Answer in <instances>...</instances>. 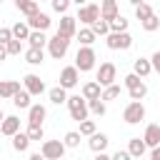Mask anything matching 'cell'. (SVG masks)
<instances>
[{
    "mask_svg": "<svg viewBox=\"0 0 160 160\" xmlns=\"http://www.w3.org/2000/svg\"><path fill=\"white\" fill-rule=\"evenodd\" d=\"M18 90H20V82H18V80H0V98H2V100L12 98Z\"/></svg>",
    "mask_w": 160,
    "mask_h": 160,
    "instance_id": "obj_22",
    "label": "cell"
},
{
    "mask_svg": "<svg viewBox=\"0 0 160 160\" xmlns=\"http://www.w3.org/2000/svg\"><path fill=\"white\" fill-rule=\"evenodd\" d=\"M58 32H62V35H68L70 40L78 35V18L75 15H68V12H62V18H60V25H58Z\"/></svg>",
    "mask_w": 160,
    "mask_h": 160,
    "instance_id": "obj_10",
    "label": "cell"
},
{
    "mask_svg": "<svg viewBox=\"0 0 160 160\" xmlns=\"http://www.w3.org/2000/svg\"><path fill=\"white\" fill-rule=\"evenodd\" d=\"M30 25H28V20H18L15 25H12V38H18V40H28L30 38Z\"/></svg>",
    "mask_w": 160,
    "mask_h": 160,
    "instance_id": "obj_26",
    "label": "cell"
},
{
    "mask_svg": "<svg viewBox=\"0 0 160 160\" xmlns=\"http://www.w3.org/2000/svg\"><path fill=\"white\" fill-rule=\"evenodd\" d=\"M82 25H92L98 18H100V5H92V2H85L78 8V15H75Z\"/></svg>",
    "mask_w": 160,
    "mask_h": 160,
    "instance_id": "obj_7",
    "label": "cell"
},
{
    "mask_svg": "<svg viewBox=\"0 0 160 160\" xmlns=\"http://www.w3.org/2000/svg\"><path fill=\"white\" fill-rule=\"evenodd\" d=\"M68 110H70V118L72 120H85L88 115H90V108H88V100L82 98V95H68Z\"/></svg>",
    "mask_w": 160,
    "mask_h": 160,
    "instance_id": "obj_2",
    "label": "cell"
},
{
    "mask_svg": "<svg viewBox=\"0 0 160 160\" xmlns=\"http://www.w3.org/2000/svg\"><path fill=\"white\" fill-rule=\"evenodd\" d=\"M48 98H50V102H52V105H62V102H68V90H65L62 85L50 88V90H48Z\"/></svg>",
    "mask_w": 160,
    "mask_h": 160,
    "instance_id": "obj_25",
    "label": "cell"
},
{
    "mask_svg": "<svg viewBox=\"0 0 160 160\" xmlns=\"http://www.w3.org/2000/svg\"><path fill=\"white\" fill-rule=\"evenodd\" d=\"M75 65H78L80 72H88V70L95 68V50H92V45H80V50L75 55Z\"/></svg>",
    "mask_w": 160,
    "mask_h": 160,
    "instance_id": "obj_5",
    "label": "cell"
},
{
    "mask_svg": "<svg viewBox=\"0 0 160 160\" xmlns=\"http://www.w3.org/2000/svg\"><path fill=\"white\" fill-rule=\"evenodd\" d=\"M45 48H48V55L52 60H62L65 52H68V48H70V38L62 35V32H55L52 38H48V45Z\"/></svg>",
    "mask_w": 160,
    "mask_h": 160,
    "instance_id": "obj_1",
    "label": "cell"
},
{
    "mask_svg": "<svg viewBox=\"0 0 160 160\" xmlns=\"http://www.w3.org/2000/svg\"><path fill=\"white\" fill-rule=\"evenodd\" d=\"M70 2H72V0H50V5H52V10H55V12H60V15H62V12H68V8H70Z\"/></svg>",
    "mask_w": 160,
    "mask_h": 160,
    "instance_id": "obj_40",
    "label": "cell"
},
{
    "mask_svg": "<svg viewBox=\"0 0 160 160\" xmlns=\"http://www.w3.org/2000/svg\"><path fill=\"white\" fill-rule=\"evenodd\" d=\"M25 62H28V65H42V62H45V50L30 45V48L25 50Z\"/></svg>",
    "mask_w": 160,
    "mask_h": 160,
    "instance_id": "obj_16",
    "label": "cell"
},
{
    "mask_svg": "<svg viewBox=\"0 0 160 160\" xmlns=\"http://www.w3.org/2000/svg\"><path fill=\"white\" fill-rule=\"evenodd\" d=\"M105 45L110 50H130L132 48V35L128 30H120V32H108L105 35Z\"/></svg>",
    "mask_w": 160,
    "mask_h": 160,
    "instance_id": "obj_3",
    "label": "cell"
},
{
    "mask_svg": "<svg viewBox=\"0 0 160 160\" xmlns=\"http://www.w3.org/2000/svg\"><path fill=\"white\" fill-rule=\"evenodd\" d=\"M45 118H48L45 105L35 102V105H30V108H28V122H30V125H42V120H45Z\"/></svg>",
    "mask_w": 160,
    "mask_h": 160,
    "instance_id": "obj_14",
    "label": "cell"
},
{
    "mask_svg": "<svg viewBox=\"0 0 160 160\" xmlns=\"http://www.w3.org/2000/svg\"><path fill=\"white\" fill-rule=\"evenodd\" d=\"M150 62H152V72H158V75H160V50H155V52H152Z\"/></svg>",
    "mask_w": 160,
    "mask_h": 160,
    "instance_id": "obj_44",
    "label": "cell"
},
{
    "mask_svg": "<svg viewBox=\"0 0 160 160\" xmlns=\"http://www.w3.org/2000/svg\"><path fill=\"white\" fill-rule=\"evenodd\" d=\"M22 88L35 98V95H42L45 92V82L40 80V75H32V72H28L25 78H22Z\"/></svg>",
    "mask_w": 160,
    "mask_h": 160,
    "instance_id": "obj_11",
    "label": "cell"
},
{
    "mask_svg": "<svg viewBox=\"0 0 160 160\" xmlns=\"http://www.w3.org/2000/svg\"><path fill=\"white\" fill-rule=\"evenodd\" d=\"M118 12H120L118 10V0H100V15L105 20H112Z\"/></svg>",
    "mask_w": 160,
    "mask_h": 160,
    "instance_id": "obj_23",
    "label": "cell"
},
{
    "mask_svg": "<svg viewBox=\"0 0 160 160\" xmlns=\"http://www.w3.org/2000/svg\"><path fill=\"white\" fill-rule=\"evenodd\" d=\"M150 15H152V8H150L148 2L135 5V18H138V20H145V18H150Z\"/></svg>",
    "mask_w": 160,
    "mask_h": 160,
    "instance_id": "obj_38",
    "label": "cell"
},
{
    "mask_svg": "<svg viewBox=\"0 0 160 160\" xmlns=\"http://www.w3.org/2000/svg\"><path fill=\"white\" fill-rule=\"evenodd\" d=\"M25 132L30 135V140H32V142L45 138V130H42V125H30V122H28V130H25Z\"/></svg>",
    "mask_w": 160,
    "mask_h": 160,
    "instance_id": "obj_37",
    "label": "cell"
},
{
    "mask_svg": "<svg viewBox=\"0 0 160 160\" xmlns=\"http://www.w3.org/2000/svg\"><path fill=\"white\" fill-rule=\"evenodd\" d=\"M18 130H20V118L18 115H5V120L0 122V132L8 135V138H12Z\"/></svg>",
    "mask_w": 160,
    "mask_h": 160,
    "instance_id": "obj_15",
    "label": "cell"
},
{
    "mask_svg": "<svg viewBox=\"0 0 160 160\" xmlns=\"http://www.w3.org/2000/svg\"><path fill=\"white\" fill-rule=\"evenodd\" d=\"M115 78H118V68H115V62H100V68H98V82L102 85V88H108V85H112L115 82Z\"/></svg>",
    "mask_w": 160,
    "mask_h": 160,
    "instance_id": "obj_8",
    "label": "cell"
},
{
    "mask_svg": "<svg viewBox=\"0 0 160 160\" xmlns=\"http://www.w3.org/2000/svg\"><path fill=\"white\" fill-rule=\"evenodd\" d=\"M65 142L62 140H45L42 142V148H40V152H42V158L45 160H60L62 155H65Z\"/></svg>",
    "mask_w": 160,
    "mask_h": 160,
    "instance_id": "obj_6",
    "label": "cell"
},
{
    "mask_svg": "<svg viewBox=\"0 0 160 160\" xmlns=\"http://www.w3.org/2000/svg\"><path fill=\"white\" fill-rule=\"evenodd\" d=\"M78 82H80V70H78V65H68V68L60 70V85H62L65 90H72Z\"/></svg>",
    "mask_w": 160,
    "mask_h": 160,
    "instance_id": "obj_9",
    "label": "cell"
},
{
    "mask_svg": "<svg viewBox=\"0 0 160 160\" xmlns=\"http://www.w3.org/2000/svg\"><path fill=\"white\" fill-rule=\"evenodd\" d=\"M30 160H42V152H30Z\"/></svg>",
    "mask_w": 160,
    "mask_h": 160,
    "instance_id": "obj_48",
    "label": "cell"
},
{
    "mask_svg": "<svg viewBox=\"0 0 160 160\" xmlns=\"http://www.w3.org/2000/svg\"><path fill=\"white\" fill-rule=\"evenodd\" d=\"M8 55H10V52H8V42H0V62H2Z\"/></svg>",
    "mask_w": 160,
    "mask_h": 160,
    "instance_id": "obj_46",
    "label": "cell"
},
{
    "mask_svg": "<svg viewBox=\"0 0 160 160\" xmlns=\"http://www.w3.org/2000/svg\"><path fill=\"white\" fill-rule=\"evenodd\" d=\"M128 95H130V100H142L145 95H148V85L140 80L138 85H132V88H128Z\"/></svg>",
    "mask_w": 160,
    "mask_h": 160,
    "instance_id": "obj_31",
    "label": "cell"
},
{
    "mask_svg": "<svg viewBox=\"0 0 160 160\" xmlns=\"http://www.w3.org/2000/svg\"><path fill=\"white\" fill-rule=\"evenodd\" d=\"M100 95H102V85H100L98 80H90V82L82 85V98H85V100H95V98H100Z\"/></svg>",
    "mask_w": 160,
    "mask_h": 160,
    "instance_id": "obj_19",
    "label": "cell"
},
{
    "mask_svg": "<svg viewBox=\"0 0 160 160\" xmlns=\"http://www.w3.org/2000/svg\"><path fill=\"white\" fill-rule=\"evenodd\" d=\"M150 158H152V160H160V145L150 148Z\"/></svg>",
    "mask_w": 160,
    "mask_h": 160,
    "instance_id": "obj_47",
    "label": "cell"
},
{
    "mask_svg": "<svg viewBox=\"0 0 160 160\" xmlns=\"http://www.w3.org/2000/svg\"><path fill=\"white\" fill-rule=\"evenodd\" d=\"M15 8L22 12V15H32L40 10V2L38 0H15Z\"/></svg>",
    "mask_w": 160,
    "mask_h": 160,
    "instance_id": "obj_27",
    "label": "cell"
},
{
    "mask_svg": "<svg viewBox=\"0 0 160 160\" xmlns=\"http://www.w3.org/2000/svg\"><path fill=\"white\" fill-rule=\"evenodd\" d=\"M122 120L128 125H138L140 120H145V105H142V100H130L125 105V110H122Z\"/></svg>",
    "mask_w": 160,
    "mask_h": 160,
    "instance_id": "obj_4",
    "label": "cell"
},
{
    "mask_svg": "<svg viewBox=\"0 0 160 160\" xmlns=\"http://www.w3.org/2000/svg\"><path fill=\"white\" fill-rule=\"evenodd\" d=\"M100 98H102L105 102H110V100H118V98H120V85H115V82H112V85L102 88V95H100Z\"/></svg>",
    "mask_w": 160,
    "mask_h": 160,
    "instance_id": "obj_34",
    "label": "cell"
},
{
    "mask_svg": "<svg viewBox=\"0 0 160 160\" xmlns=\"http://www.w3.org/2000/svg\"><path fill=\"white\" fill-rule=\"evenodd\" d=\"M132 72H138L140 78H148V75L152 72V62H150L148 58H138V60L132 62Z\"/></svg>",
    "mask_w": 160,
    "mask_h": 160,
    "instance_id": "obj_24",
    "label": "cell"
},
{
    "mask_svg": "<svg viewBox=\"0 0 160 160\" xmlns=\"http://www.w3.org/2000/svg\"><path fill=\"white\" fill-rule=\"evenodd\" d=\"M2 120H5V112H2V108H0V122H2Z\"/></svg>",
    "mask_w": 160,
    "mask_h": 160,
    "instance_id": "obj_51",
    "label": "cell"
},
{
    "mask_svg": "<svg viewBox=\"0 0 160 160\" xmlns=\"http://www.w3.org/2000/svg\"><path fill=\"white\" fill-rule=\"evenodd\" d=\"M120 30H128V20L118 12V15L110 20V32H120Z\"/></svg>",
    "mask_w": 160,
    "mask_h": 160,
    "instance_id": "obj_36",
    "label": "cell"
},
{
    "mask_svg": "<svg viewBox=\"0 0 160 160\" xmlns=\"http://www.w3.org/2000/svg\"><path fill=\"white\" fill-rule=\"evenodd\" d=\"M142 140H145V145H148V148H155V145H160V125L150 122V125L145 128V135H142Z\"/></svg>",
    "mask_w": 160,
    "mask_h": 160,
    "instance_id": "obj_17",
    "label": "cell"
},
{
    "mask_svg": "<svg viewBox=\"0 0 160 160\" xmlns=\"http://www.w3.org/2000/svg\"><path fill=\"white\" fill-rule=\"evenodd\" d=\"M30 142H32V140H30L28 132H20V130H18V132L12 135V150H15V152H28Z\"/></svg>",
    "mask_w": 160,
    "mask_h": 160,
    "instance_id": "obj_18",
    "label": "cell"
},
{
    "mask_svg": "<svg viewBox=\"0 0 160 160\" xmlns=\"http://www.w3.org/2000/svg\"><path fill=\"white\" fill-rule=\"evenodd\" d=\"M140 25H142V30H145V32H155V30L160 28V18H158V15L152 12L150 18H145V20H140Z\"/></svg>",
    "mask_w": 160,
    "mask_h": 160,
    "instance_id": "obj_33",
    "label": "cell"
},
{
    "mask_svg": "<svg viewBox=\"0 0 160 160\" xmlns=\"http://www.w3.org/2000/svg\"><path fill=\"white\" fill-rule=\"evenodd\" d=\"M80 140H82V132H78V130H70V132H65V138H62L65 148H78Z\"/></svg>",
    "mask_w": 160,
    "mask_h": 160,
    "instance_id": "obj_35",
    "label": "cell"
},
{
    "mask_svg": "<svg viewBox=\"0 0 160 160\" xmlns=\"http://www.w3.org/2000/svg\"><path fill=\"white\" fill-rule=\"evenodd\" d=\"M28 25L32 28V30H48L50 25H52V20H50V15L48 12H32V15H28Z\"/></svg>",
    "mask_w": 160,
    "mask_h": 160,
    "instance_id": "obj_12",
    "label": "cell"
},
{
    "mask_svg": "<svg viewBox=\"0 0 160 160\" xmlns=\"http://www.w3.org/2000/svg\"><path fill=\"white\" fill-rule=\"evenodd\" d=\"M128 150H130V155H132V158H142V155L148 152V145H145V140H142V138H130Z\"/></svg>",
    "mask_w": 160,
    "mask_h": 160,
    "instance_id": "obj_21",
    "label": "cell"
},
{
    "mask_svg": "<svg viewBox=\"0 0 160 160\" xmlns=\"http://www.w3.org/2000/svg\"><path fill=\"white\" fill-rule=\"evenodd\" d=\"M0 2H2V0H0Z\"/></svg>",
    "mask_w": 160,
    "mask_h": 160,
    "instance_id": "obj_53",
    "label": "cell"
},
{
    "mask_svg": "<svg viewBox=\"0 0 160 160\" xmlns=\"http://www.w3.org/2000/svg\"><path fill=\"white\" fill-rule=\"evenodd\" d=\"M128 2H130V5L135 8V5H140V2H145V0H128Z\"/></svg>",
    "mask_w": 160,
    "mask_h": 160,
    "instance_id": "obj_49",
    "label": "cell"
},
{
    "mask_svg": "<svg viewBox=\"0 0 160 160\" xmlns=\"http://www.w3.org/2000/svg\"><path fill=\"white\" fill-rule=\"evenodd\" d=\"M30 98H32V95H30L25 88H20V90H18V92H15L10 100H12V105H15V108H20V110H28V108L32 105V102H30Z\"/></svg>",
    "mask_w": 160,
    "mask_h": 160,
    "instance_id": "obj_20",
    "label": "cell"
},
{
    "mask_svg": "<svg viewBox=\"0 0 160 160\" xmlns=\"http://www.w3.org/2000/svg\"><path fill=\"white\" fill-rule=\"evenodd\" d=\"M72 2H75V5H78V8H80V5H85V2H88V0H72Z\"/></svg>",
    "mask_w": 160,
    "mask_h": 160,
    "instance_id": "obj_50",
    "label": "cell"
},
{
    "mask_svg": "<svg viewBox=\"0 0 160 160\" xmlns=\"http://www.w3.org/2000/svg\"><path fill=\"white\" fill-rule=\"evenodd\" d=\"M88 108H90V112H92V115H100V118H102V115L108 112V108H105V100H102V98L88 100Z\"/></svg>",
    "mask_w": 160,
    "mask_h": 160,
    "instance_id": "obj_32",
    "label": "cell"
},
{
    "mask_svg": "<svg viewBox=\"0 0 160 160\" xmlns=\"http://www.w3.org/2000/svg\"><path fill=\"white\" fill-rule=\"evenodd\" d=\"M38 2H45V0H38ZM48 2H50V0H48Z\"/></svg>",
    "mask_w": 160,
    "mask_h": 160,
    "instance_id": "obj_52",
    "label": "cell"
},
{
    "mask_svg": "<svg viewBox=\"0 0 160 160\" xmlns=\"http://www.w3.org/2000/svg\"><path fill=\"white\" fill-rule=\"evenodd\" d=\"M28 42L35 45V48H45V45H48V35H45V30H30Z\"/></svg>",
    "mask_w": 160,
    "mask_h": 160,
    "instance_id": "obj_30",
    "label": "cell"
},
{
    "mask_svg": "<svg viewBox=\"0 0 160 160\" xmlns=\"http://www.w3.org/2000/svg\"><path fill=\"white\" fill-rule=\"evenodd\" d=\"M90 28H92V32H95L98 38H105V35L110 32V20H105V18L100 15V18H98V20H95Z\"/></svg>",
    "mask_w": 160,
    "mask_h": 160,
    "instance_id": "obj_28",
    "label": "cell"
},
{
    "mask_svg": "<svg viewBox=\"0 0 160 160\" xmlns=\"http://www.w3.org/2000/svg\"><path fill=\"white\" fill-rule=\"evenodd\" d=\"M20 50H22V40L12 38V40L8 42V52H10V55H20Z\"/></svg>",
    "mask_w": 160,
    "mask_h": 160,
    "instance_id": "obj_41",
    "label": "cell"
},
{
    "mask_svg": "<svg viewBox=\"0 0 160 160\" xmlns=\"http://www.w3.org/2000/svg\"><path fill=\"white\" fill-rule=\"evenodd\" d=\"M140 80H142V78H140L138 72H128V75L122 78V82H125V88H132V85H138Z\"/></svg>",
    "mask_w": 160,
    "mask_h": 160,
    "instance_id": "obj_42",
    "label": "cell"
},
{
    "mask_svg": "<svg viewBox=\"0 0 160 160\" xmlns=\"http://www.w3.org/2000/svg\"><path fill=\"white\" fill-rule=\"evenodd\" d=\"M132 155H130V150H118V152H112V160H130Z\"/></svg>",
    "mask_w": 160,
    "mask_h": 160,
    "instance_id": "obj_45",
    "label": "cell"
},
{
    "mask_svg": "<svg viewBox=\"0 0 160 160\" xmlns=\"http://www.w3.org/2000/svg\"><path fill=\"white\" fill-rule=\"evenodd\" d=\"M75 38H78V42H80V45H92V42H95V38H98V35H95V32H92V28H90V25H88V28H80V30H78V35H75Z\"/></svg>",
    "mask_w": 160,
    "mask_h": 160,
    "instance_id": "obj_29",
    "label": "cell"
},
{
    "mask_svg": "<svg viewBox=\"0 0 160 160\" xmlns=\"http://www.w3.org/2000/svg\"><path fill=\"white\" fill-rule=\"evenodd\" d=\"M12 40V28H0V42H10Z\"/></svg>",
    "mask_w": 160,
    "mask_h": 160,
    "instance_id": "obj_43",
    "label": "cell"
},
{
    "mask_svg": "<svg viewBox=\"0 0 160 160\" xmlns=\"http://www.w3.org/2000/svg\"><path fill=\"white\" fill-rule=\"evenodd\" d=\"M95 130H98V128H95V120H88V118H85V120H80V132H82V135H88V138H90Z\"/></svg>",
    "mask_w": 160,
    "mask_h": 160,
    "instance_id": "obj_39",
    "label": "cell"
},
{
    "mask_svg": "<svg viewBox=\"0 0 160 160\" xmlns=\"http://www.w3.org/2000/svg\"><path fill=\"white\" fill-rule=\"evenodd\" d=\"M108 142H110V140H108V135L95 130V132L90 135V140H88V148H90V150L98 155V152H105V150H108Z\"/></svg>",
    "mask_w": 160,
    "mask_h": 160,
    "instance_id": "obj_13",
    "label": "cell"
}]
</instances>
